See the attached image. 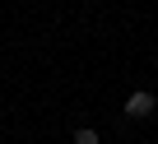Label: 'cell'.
<instances>
[{
  "instance_id": "obj_1",
  "label": "cell",
  "mask_w": 158,
  "mask_h": 144,
  "mask_svg": "<svg viewBox=\"0 0 158 144\" xmlns=\"http://www.w3.org/2000/svg\"><path fill=\"white\" fill-rule=\"evenodd\" d=\"M121 112H126L130 121H144V116H153V112H158V98H153L149 88H135V93L126 98V107H121Z\"/></svg>"
},
{
  "instance_id": "obj_2",
  "label": "cell",
  "mask_w": 158,
  "mask_h": 144,
  "mask_svg": "<svg viewBox=\"0 0 158 144\" xmlns=\"http://www.w3.org/2000/svg\"><path fill=\"white\" fill-rule=\"evenodd\" d=\"M74 144H102V135H98L93 125H79V130H74Z\"/></svg>"
}]
</instances>
